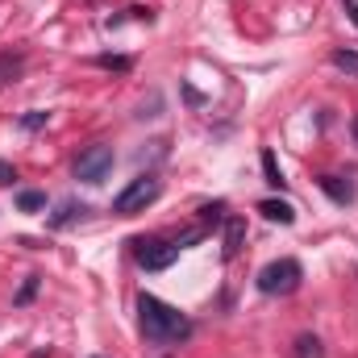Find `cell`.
<instances>
[{
  "instance_id": "1",
  "label": "cell",
  "mask_w": 358,
  "mask_h": 358,
  "mask_svg": "<svg viewBox=\"0 0 358 358\" xmlns=\"http://www.w3.org/2000/svg\"><path fill=\"white\" fill-rule=\"evenodd\" d=\"M138 325H142V338L155 346H179L192 338V317L171 308L167 300L150 296V292L138 296Z\"/></svg>"
},
{
  "instance_id": "2",
  "label": "cell",
  "mask_w": 358,
  "mask_h": 358,
  "mask_svg": "<svg viewBox=\"0 0 358 358\" xmlns=\"http://www.w3.org/2000/svg\"><path fill=\"white\" fill-rule=\"evenodd\" d=\"M159 196H163V179L146 171V176L129 179V183H125V187L113 196V213H117V217H134V213H146V208H150Z\"/></svg>"
},
{
  "instance_id": "3",
  "label": "cell",
  "mask_w": 358,
  "mask_h": 358,
  "mask_svg": "<svg viewBox=\"0 0 358 358\" xmlns=\"http://www.w3.org/2000/svg\"><path fill=\"white\" fill-rule=\"evenodd\" d=\"M300 279H304V267L296 259H275V263H267L255 275V283H259L263 296H292L300 287Z\"/></svg>"
},
{
  "instance_id": "4",
  "label": "cell",
  "mask_w": 358,
  "mask_h": 358,
  "mask_svg": "<svg viewBox=\"0 0 358 358\" xmlns=\"http://www.w3.org/2000/svg\"><path fill=\"white\" fill-rule=\"evenodd\" d=\"M134 259L142 271H167L179 259V242L167 238H134Z\"/></svg>"
},
{
  "instance_id": "5",
  "label": "cell",
  "mask_w": 358,
  "mask_h": 358,
  "mask_svg": "<svg viewBox=\"0 0 358 358\" xmlns=\"http://www.w3.org/2000/svg\"><path fill=\"white\" fill-rule=\"evenodd\" d=\"M113 163H117L113 146H108V142H92L88 150L76 159V179H84V183H104L108 171H113Z\"/></svg>"
},
{
  "instance_id": "6",
  "label": "cell",
  "mask_w": 358,
  "mask_h": 358,
  "mask_svg": "<svg viewBox=\"0 0 358 358\" xmlns=\"http://www.w3.org/2000/svg\"><path fill=\"white\" fill-rule=\"evenodd\" d=\"M246 246V217H225V238H221V259L234 263Z\"/></svg>"
},
{
  "instance_id": "7",
  "label": "cell",
  "mask_w": 358,
  "mask_h": 358,
  "mask_svg": "<svg viewBox=\"0 0 358 358\" xmlns=\"http://www.w3.org/2000/svg\"><path fill=\"white\" fill-rule=\"evenodd\" d=\"M88 213H92L88 204H80V200H63V204H59V213H50V217H46V229H67V225L84 221Z\"/></svg>"
},
{
  "instance_id": "8",
  "label": "cell",
  "mask_w": 358,
  "mask_h": 358,
  "mask_svg": "<svg viewBox=\"0 0 358 358\" xmlns=\"http://www.w3.org/2000/svg\"><path fill=\"white\" fill-rule=\"evenodd\" d=\"M317 187H321L334 204H355V196H358L355 183H350V179H342V176H321V179H317Z\"/></svg>"
},
{
  "instance_id": "9",
  "label": "cell",
  "mask_w": 358,
  "mask_h": 358,
  "mask_svg": "<svg viewBox=\"0 0 358 358\" xmlns=\"http://www.w3.org/2000/svg\"><path fill=\"white\" fill-rule=\"evenodd\" d=\"M259 213H263L267 221H275V225H292V221H296V208H292L287 200H263Z\"/></svg>"
},
{
  "instance_id": "10",
  "label": "cell",
  "mask_w": 358,
  "mask_h": 358,
  "mask_svg": "<svg viewBox=\"0 0 358 358\" xmlns=\"http://www.w3.org/2000/svg\"><path fill=\"white\" fill-rule=\"evenodd\" d=\"M21 71H25V55H21V50H17V55L4 50V55H0V84H13Z\"/></svg>"
},
{
  "instance_id": "11",
  "label": "cell",
  "mask_w": 358,
  "mask_h": 358,
  "mask_svg": "<svg viewBox=\"0 0 358 358\" xmlns=\"http://www.w3.org/2000/svg\"><path fill=\"white\" fill-rule=\"evenodd\" d=\"M292 355H296V358H325V346H321V338H317V334H300Z\"/></svg>"
},
{
  "instance_id": "12",
  "label": "cell",
  "mask_w": 358,
  "mask_h": 358,
  "mask_svg": "<svg viewBox=\"0 0 358 358\" xmlns=\"http://www.w3.org/2000/svg\"><path fill=\"white\" fill-rule=\"evenodd\" d=\"M96 67L117 71V76H129V71H134V59H129V55H96Z\"/></svg>"
},
{
  "instance_id": "13",
  "label": "cell",
  "mask_w": 358,
  "mask_h": 358,
  "mask_svg": "<svg viewBox=\"0 0 358 358\" xmlns=\"http://www.w3.org/2000/svg\"><path fill=\"white\" fill-rule=\"evenodd\" d=\"M263 179H267L275 192H283V187H287V179H283L279 163H275V150H263Z\"/></svg>"
},
{
  "instance_id": "14",
  "label": "cell",
  "mask_w": 358,
  "mask_h": 358,
  "mask_svg": "<svg viewBox=\"0 0 358 358\" xmlns=\"http://www.w3.org/2000/svg\"><path fill=\"white\" fill-rule=\"evenodd\" d=\"M329 63H334L338 71H346V76H355V80H358V50H346V46H338V50L329 55Z\"/></svg>"
},
{
  "instance_id": "15",
  "label": "cell",
  "mask_w": 358,
  "mask_h": 358,
  "mask_svg": "<svg viewBox=\"0 0 358 358\" xmlns=\"http://www.w3.org/2000/svg\"><path fill=\"white\" fill-rule=\"evenodd\" d=\"M46 121H50V113H46V108H29V113H21V117H17V125H21L25 134H38V129H46Z\"/></svg>"
},
{
  "instance_id": "16",
  "label": "cell",
  "mask_w": 358,
  "mask_h": 358,
  "mask_svg": "<svg viewBox=\"0 0 358 358\" xmlns=\"http://www.w3.org/2000/svg\"><path fill=\"white\" fill-rule=\"evenodd\" d=\"M17 208H21V213H38V208H46V192H38V187L17 192Z\"/></svg>"
},
{
  "instance_id": "17",
  "label": "cell",
  "mask_w": 358,
  "mask_h": 358,
  "mask_svg": "<svg viewBox=\"0 0 358 358\" xmlns=\"http://www.w3.org/2000/svg\"><path fill=\"white\" fill-rule=\"evenodd\" d=\"M225 217H229V213H225V200L200 204V225H213V229H217V225H225Z\"/></svg>"
},
{
  "instance_id": "18",
  "label": "cell",
  "mask_w": 358,
  "mask_h": 358,
  "mask_svg": "<svg viewBox=\"0 0 358 358\" xmlns=\"http://www.w3.org/2000/svg\"><path fill=\"white\" fill-rule=\"evenodd\" d=\"M38 287H42V279H38V275H25V283H21V292L13 296V304H17V308H25V304L38 296Z\"/></svg>"
},
{
  "instance_id": "19",
  "label": "cell",
  "mask_w": 358,
  "mask_h": 358,
  "mask_svg": "<svg viewBox=\"0 0 358 358\" xmlns=\"http://www.w3.org/2000/svg\"><path fill=\"white\" fill-rule=\"evenodd\" d=\"M13 183H17V167L0 159V187H13Z\"/></svg>"
},
{
  "instance_id": "20",
  "label": "cell",
  "mask_w": 358,
  "mask_h": 358,
  "mask_svg": "<svg viewBox=\"0 0 358 358\" xmlns=\"http://www.w3.org/2000/svg\"><path fill=\"white\" fill-rule=\"evenodd\" d=\"M183 96H187V104H200V100H204V96L192 88V84H183Z\"/></svg>"
},
{
  "instance_id": "21",
  "label": "cell",
  "mask_w": 358,
  "mask_h": 358,
  "mask_svg": "<svg viewBox=\"0 0 358 358\" xmlns=\"http://www.w3.org/2000/svg\"><path fill=\"white\" fill-rule=\"evenodd\" d=\"M350 134H355V142H358V117H355V121H350Z\"/></svg>"
},
{
  "instance_id": "22",
  "label": "cell",
  "mask_w": 358,
  "mask_h": 358,
  "mask_svg": "<svg viewBox=\"0 0 358 358\" xmlns=\"http://www.w3.org/2000/svg\"><path fill=\"white\" fill-rule=\"evenodd\" d=\"M96 358H104V355H96Z\"/></svg>"
}]
</instances>
